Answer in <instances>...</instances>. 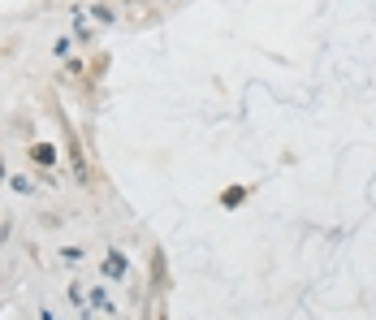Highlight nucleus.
<instances>
[{"mask_svg": "<svg viewBox=\"0 0 376 320\" xmlns=\"http://www.w3.org/2000/svg\"><path fill=\"white\" fill-rule=\"evenodd\" d=\"M35 160H39V165H52V160H57V151H52L48 143H39V147H35Z\"/></svg>", "mask_w": 376, "mask_h": 320, "instance_id": "f03ea898", "label": "nucleus"}, {"mask_svg": "<svg viewBox=\"0 0 376 320\" xmlns=\"http://www.w3.org/2000/svg\"><path fill=\"white\" fill-rule=\"evenodd\" d=\"M0 178H5V165H0Z\"/></svg>", "mask_w": 376, "mask_h": 320, "instance_id": "7ed1b4c3", "label": "nucleus"}, {"mask_svg": "<svg viewBox=\"0 0 376 320\" xmlns=\"http://www.w3.org/2000/svg\"><path fill=\"white\" fill-rule=\"evenodd\" d=\"M242 199H247V191H242V186H230V191L221 195V203H225V208H238Z\"/></svg>", "mask_w": 376, "mask_h": 320, "instance_id": "f257e3e1", "label": "nucleus"}]
</instances>
